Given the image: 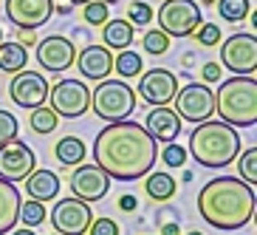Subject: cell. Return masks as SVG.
Here are the masks:
<instances>
[{"label":"cell","instance_id":"47","mask_svg":"<svg viewBox=\"0 0 257 235\" xmlns=\"http://www.w3.org/2000/svg\"><path fill=\"white\" fill-rule=\"evenodd\" d=\"M0 40H3V29H0Z\"/></svg>","mask_w":257,"mask_h":235},{"label":"cell","instance_id":"32","mask_svg":"<svg viewBox=\"0 0 257 235\" xmlns=\"http://www.w3.org/2000/svg\"><path fill=\"white\" fill-rule=\"evenodd\" d=\"M17 133H20V122H17V116L9 114V111H0V144L17 139Z\"/></svg>","mask_w":257,"mask_h":235},{"label":"cell","instance_id":"35","mask_svg":"<svg viewBox=\"0 0 257 235\" xmlns=\"http://www.w3.org/2000/svg\"><path fill=\"white\" fill-rule=\"evenodd\" d=\"M195 37H198L201 46H218L220 43V29L215 23H201L198 31H195Z\"/></svg>","mask_w":257,"mask_h":235},{"label":"cell","instance_id":"22","mask_svg":"<svg viewBox=\"0 0 257 235\" xmlns=\"http://www.w3.org/2000/svg\"><path fill=\"white\" fill-rule=\"evenodd\" d=\"M54 156H57V162L62 167H76L82 165V159L88 156V147H85V142L79 136H62L57 142V147H54Z\"/></svg>","mask_w":257,"mask_h":235},{"label":"cell","instance_id":"2","mask_svg":"<svg viewBox=\"0 0 257 235\" xmlns=\"http://www.w3.org/2000/svg\"><path fill=\"white\" fill-rule=\"evenodd\" d=\"M257 193L237 176H218L201 187L198 193V212L215 229H240L254 218Z\"/></svg>","mask_w":257,"mask_h":235},{"label":"cell","instance_id":"29","mask_svg":"<svg viewBox=\"0 0 257 235\" xmlns=\"http://www.w3.org/2000/svg\"><path fill=\"white\" fill-rule=\"evenodd\" d=\"M237 170H240V179L246 184L254 187L257 182V147H246V153H237Z\"/></svg>","mask_w":257,"mask_h":235},{"label":"cell","instance_id":"5","mask_svg":"<svg viewBox=\"0 0 257 235\" xmlns=\"http://www.w3.org/2000/svg\"><path fill=\"white\" fill-rule=\"evenodd\" d=\"M91 108L99 119L121 122L136 111V94L121 80H99V85L91 91Z\"/></svg>","mask_w":257,"mask_h":235},{"label":"cell","instance_id":"12","mask_svg":"<svg viewBox=\"0 0 257 235\" xmlns=\"http://www.w3.org/2000/svg\"><path fill=\"white\" fill-rule=\"evenodd\" d=\"M34 167H37V156L26 142L12 139V142L0 144V179L3 182H23Z\"/></svg>","mask_w":257,"mask_h":235},{"label":"cell","instance_id":"42","mask_svg":"<svg viewBox=\"0 0 257 235\" xmlns=\"http://www.w3.org/2000/svg\"><path fill=\"white\" fill-rule=\"evenodd\" d=\"M9 235H37V232H34L31 227H23V229H12Z\"/></svg>","mask_w":257,"mask_h":235},{"label":"cell","instance_id":"44","mask_svg":"<svg viewBox=\"0 0 257 235\" xmlns=\"http://www.w3.org/2000/svg\"><path fill=\"white\" fill-rule=\"evenodd\" d=\"M187 235H204V232H201V229H192V232H187Z\"/></svg>","mask_w":257,"mask_h":235},{"label":"cell","instance_id":"30","mask_svg":"<svg viewBox=\"0 0 257 235\" xmlns=\"http://www.w3.org/2000/svg\"><path fill=\"white\" fill-rule=\"evenodd\" d=\"M127 23L136 29V26H147L153 23V6L144 3V0H133L127 6Z\"/></svg>","mask_w":257,"mask_h":235},{"label":"cell","instance_id":"34","mask_svg":"<svg viewBox=\"0 0 257 235\" xmlns=\"http://www.w3.org/2000/svg\"><path fill=\"white\" fill-rule=\"evenodd\" d=\"M161 162H164L167 167H184V162H187V150H184L181 144H164V150H161Z\"/></svg>","mask_w":257,"mask_h":235},{"label":"cell","instance_id":"4","mask_svg":"<svg viewBox=\"0 0 257 235\" xmlns=\"http://www.w3.org/2000/svg\"><path fill=\"white\" fill-rule=\"evenodd\" d=\"M215 94V114L232 128H254L257 125V80L237 76L223 80Z\"/></svg>","mask_w":257,"mask_h":235},{"label":"cell","instance_id":"11","mask_svg":"<svg viewBox=\"0 0 257 235\" xmlns=\"http://www.w3.org/2000/svg\"><path fill=\"white\" fill-rule=\"evenodd\" d=\"M48 91H51V85H48V80L40 74V71H26L23 68V71H17V74L12 76V83H9V97L15 99V105L29 108V111L46 105Z\"/></svg>","mask_w":257,"mask_h":235},{"label":"cell","instance_id":"28","mask_svg":"<svg viewBox=\"0 0 257 235\" xmlns=\"http://www.w3.org/2000/svg\"><path fill=\"white\" fill-rule=\"evenodd\" d=\"M46 204L43 201H34V198H29V201H20V215H17V221H23V227H40L43 221H46Z\"/></svg>","mask_w":257,"mask_h":235},{"label":"cell","instance_id":"18","mask_svg":"<svg viewBox=\"0 0 257 235\" xmlns=\"http://www.w3.org/2000/svg\"><path fill=\"white\" fill-rule=\"evenodd\" d=\"M76 68L79 74L88 80H107V74L113 71V54L107 46H85L82 51L76 54Z\"/></svg>","mask_w":257,"mask_h":235},{"label":"cell","instance_id":"3","mask_svg":"<svg viewBox=\"0 0 257 235\" xmlns=\"http://www.w3.org/2000/svg\"><path fill=\"white\" fill-rule=\"evenodd\" d=\"M189 153H192V159L198 162L201 167H212V170H218V167H226L237 159V153H240V136H237V130L226 122H198V128L192 130V136H189Z\"/></svg>","mask_w":257,"mask_h":235},{"label":"cell","instance_id":"20","mask_svg":"<svg viewBox=\"0 0 257 235\" xmlns=\"http://www.w3.org/2000/svg\"><path fill=\"white\" fill-rule=\"evenodd\" d=\"M17 215H20V193L12 182L0 179V235H9L17 227Z\"/></svg>","mask_w":257,"mask_h":235},{"label":"cell","instance_id":"6","mask_svg":"<svg viewBox=\"0 0 257 235\" xmlns=\"http://www.w3.org/2000/svg\"><path fill=\"white\" fill-rule=\"evenodd\" d=\"M204 23L195 0H164L159 9V29L167 37H189Z\"/></svg>","mask_w":257,"mask_h":235},{"label":"cell","instance_id":"24","mask_svg":"<svg viewBox=\"0 0 257 235\" xmlns=\"http://www.w3.org/2000/svg\"><path fill=\"white\" fill-rule=\"evenodd\" d=\"M144 190L153 201H170L175 196V179L170 173H147Z\"/></svg>","mask_w":257,"mask_h":235},{"label":"cell","instance_id":"41","mask_svg":"<svg viewBox=\"0 0 257 235\" xmlns=\"http://www.w3.org/2000/svg\"><path fill=\"white\" fill-rule=\"evenodd\" d=\"M71 3H60V6H54V12H60V15H71Z\"/></svg>","mask_w":257,"mask_h":235},{"label":"cell","instance_id":"10","mask_svg":"<svg viewBox=\"0 0 257 235\" xmlns=\"http://www.w3.org/2000/svg\"><path fill=\"white\" fill-rule=\"evenodd\" d=\"M93 221V210L82 198H60L51 210V224L60 235H85Z\"/></svg>","mask_w":257,"mask_h":235},{"label":"cell","instance_id":"39","mask_svg":"<svg viewBox=\"0 0 257 235\" xmlns=\"http://www.w3.org/2000/svg\"><path fill=\"white\" fill-rule=\"evenodd\" d=\"M136 204H139L136 196H130V193H124V196L119 198V207H121L124 212H133V210H136Z\"/></svg>","mask_w":257,"mask_h":235},{"label":"cell","instance_id":"33","mask_svg":"<svg viewBox=\"0 0 257 235\" xmlns=\"http://www.w3.org/2000/svg\"><path fill=\"white\" fill-rule=\"evenodd\" d=\"M85 23L88 26L107 23V3H102V0H88L85 3Z\"/></svg>","mask_w":257,"mask_h":235},{"label":"cell","instance_id":"43","mask_svg":"<svg viewBox=\"0 0 257 235\" xmlns=\"http://www.w3.org/2000/svg\"><path fill=\"white\" fill-rule=\"evenodd\" d=\"M65 3H71V6H85L88 0H65Z\"/></svg>","mask_w":257,"mask_h":235},{"label":"cell","instance_id":"46","mask_svg":"<svg viewBox=\"0 0 257 235\" xmlns=\"http://www.w3.org/2000/svg\"><path fill=\"white\" fill-rule=\"evenodd\" d=\"M201 3H215V0H201Z\"/></svg>","mask_w":257,"mask_h":235},{"label":"cell","instance_id":"21","mask_svg":"<svg viewBox=\"0 0 257 235\" xmlns=\"http://www.w3.org/2000/svg\"><path fill=\"white\" fill-rule=\"evenodd\" d=\"M102 40H105V46H110V51H124L133 43V26L124 17L107 20V23H102Z\"/></svg>","mask_w":257,"mask_h":235},{"label":"cell","instance_id":"27","mask_svg":"<svg viewBox=\"0 0 257 235\" xmlns=\"http://www.w3.org/2000/svg\"><path fill=\"white\" fill-rule=\"evenodd\" d=\"M144 68L142 62V54L136 51H119V57H113V71H119V76H124V80H130V76H139Z\"/></svg>","mask_w":257,"mask_h":235},{"label":"cell","instance_id":"19","mask_svg":"<svg viewBox=\"0 0 257 235\" xmlns=\"http://www.w3.org/2000/svg\"><path fill=\"white\" fill-rule=\"evenodd\" d=\"M26 182V193H29V198H34V201H43V204H48V201H54V198L60 196V176L54 173V170H31L29 176L23 179Z\"/></svg>","mask_w":257,"mask_h":235},{"label":"cell","instance_id":"8","mask_svg":"<svg viewBox=\"0 0 257 235\" xmlns=\"http://www.w3.org/2000/svg\"><path fill=\"white\" fill-rule=\"evenodd\" d=\"M51 99V111L62 119H76V116L88 114L91 108V88L82 80H60L48 91Z\"/></svg>","mask_w":257,"mask_h":235},{"label":"cell","instance_id":"38","mask_svg":"<svg viewBox=\"0 0 257 235\" xmlns=\"http://www.w3.org/2000/svg\"><path fill=\"white\" fill-rule=\"evenodd\" d=\"M17 43L20 46H37V37L31 29H17Z\"/></svg>","mask_w":257,"mask_h":235},{"label":"cell","instance_id":"40","mask_svg":"<svg viewBox=\"0 0 257 235\" xmlns=\"http://www.w3.org/2000/svg\"><path fill=\"white\" fill-rule=\"evenodd\" d=\"M161 235H181V227H178L175 221H170V224H164V227H161Z\"/></svg>","mask_w":257,"mask_h":235},{"label":"cell","instance_id":"31","mask_svg":"<svg viewBox=\"0 0 257 235\" xmlns=\"http://www.w3.org/2000/svg\"><path fill=\"white\" fill-rule=\"evenodd\" d=\"M142 43H144V51H147V54H156V57H159V54H167V48H170V37H167L161 29L147 31Z\"/></svg>","mask_w":257,"mask_h":235},{"label":"cell","instance_id":"37","mask_svg":"<svg viewBox=\"0 0 257 235\" xmlns=\"http://www.w3.org/2000/svg\"><path fill=\"white\" fill-rule=\"evenodd\" d=\"M201 74H204V83H220L223 68H220V62H206L204 68H201Z\"/></svg>","mask_w":257,"mask_h":235},{"label":"cell","instance_id":"14","mask_svg":"<svg viewBox=\"0 0 257 235\" xmlns=\"http://www.w3.org/2000/svg\"><path fill=\"white\" fill-rule=\"evenodd\" d=\"M54 15V0H6V17L15 29H40Z\"/></svg>","mask_w":257,"mask_h":235},{"label":"cell","instance_id":"16","mask_svg":"<svg viewBox=\"0 0 257 235\" xmlns=\"http://www.w3.org/2000/svg\"><path fill=\"white\" fill-rule=\"evenodd\" d=\"M76 60V48L68 37H60V34H51V37L40 40L37 43V62L40 68L51 71V74H60V71H68Z\"/></svg>","mask_w":257,"mask_h":235},{"label":"cell","instance_id":"36","mask_svg":"<svg viewBox=\"0 0 257 235\" xmlns=\"http://www.w3.org/2000/svg\"><path fill=\"white\" fill-rule=\"evenodd\" d=\"M88 232L91 235H119V224L113 218H93Z\"/></svg>","mask_w":257,"mask_h":235},{"label":"cell","instance_id":"7","mask_svg":"<svg viewBox=\"0 0 257 235\" xmlns=\"http://www.w3.org/2000/svg\"><path fill=\"white\" fill-rule=\"evenodd\" d=\"M220 65L237 76H254V71H257V37L251 31L249 34L237 31V34L223 40V46H220Z\"/></svg>","mask_w":257,"mask_h":235},{"label":"cell","instance_id":"1","mask_svg":"<svg viewBox=\"0 0 257 235\" xmlns=\"http://www.w3.org/2000/svg\"><path fill=\"white\" fill-rule=\"evenodd\" d=\"M159 142L136 122H107L93 139V162L116 182H136L153 170Z\"/></svg>","mask_w":257,"mask_h":235},{"label":"cell","instance_id":"13","mask_svg":"<svg viewBox=\"0 0 257 235\" xmlns=\"http://www.w3.org/2000/svg\"><path fill=\"white\" fill-rule=\"evenodd\" d=\"M68 184H71L76 198L93 204V201L107 196V190H110V176L96 165H76V170L71 173Z\"/></svg>","mask_w":257,"mask_h":235},{"label":"cell","instance_id":"23","mask_svg":"<svg viewBox=\"0 0 257 235\" xmlns=\"http://www.w3.org/2000/svg\"><path fill=\"white\" fill-rule=\"evenodd\" d=\"M26 62H29V51H26V46H20L17 40L0 43V71L17 74V71L26 68Z\"/></svg>","mask_w":257,"mask_h":235},{"label":"cell","instance_id":"25","mask_svg":"<svg viewBox=\"0 0 257 235\" xmlns=\"http://www.w3.org/2000/svg\"><path fill=\"white\" fill-rule=\"evenodd\" d=\"M57 122H60V116L54 114L51 108H46V105L34 108V111H31V116H29L31 130H34V133H40V136L54 133V130H57Z\"/></svg>","mask_w":257,"mask_h":235},{"label":"cell","instance_id":"45","mask_svg":"<svg viewBox=\"0 0 257 235\" xmlns=\"http://www.w3.org/2000/svg\"><path fill=\"white\" fill-rule=\"evenodd\" d=\"M102 3H119V0H102Z\"/></svg>","mask_w":257,"mask_h":235},{"label":"cell","instance_id":"17","mask_svg":"<svg viewBox=\"0 0 257 235\" xmlns=\"http://www.w3.org/2000/svg\"><path fill=\"white\" fill-rule=\"evenodd\" d=\"M147 133H150L156 142H175V136H181V119H178V114H175L173 108L167 105H156L150 108V114H147V122L142 125Z\"/></svg>","mask_w":257,"mask_h":235},{"label":"cell","instance_id":"48","mask_svg":"<svg viewBox=\"0 0 257 235\" xmlns=\"http://www.w3.org/2000/svg\"><path fill=\"white\" fill-rule=\"evenodd\" d=\"M54 235H60V232H54Z\"/></svg>","mask_w":257,"mask_h":235},{"label":"cell","instance_id":"26","mask_svg":"<svg viewBox=\"0 0 257 235\" xmlns=\"http://www.w3.org/2000/svg\"><path fill=\"white\" fill-rule=\"evenodd\" d=\"M215 3H218V15L226 23H243L246 15H251L249 0H215Z\"/></svg>","mask_w":257,"mask_h":235},{"label":"cell","instance_id":"15","mask_svg":"<svg viewBox=\"0 0 257 235\" xmlns=\"http://www.w3.org/2000/svg\"><path fill=\"white\" fill-rule=\"evenodd\" d=\"M178 91V76L167 68H153L147 74H142L139 80V97L147 102V105H170Z\"/></svg>","mask_w":257,"mask_h":235},{"label":"cell","instance_id":"9","mask_svg":"<svg viewBox=\"0 0 257 235\" xmlns=\"http://www.w3.org/2000/svg\"><path fill=\"white\" fill-rule=\"evenodd\" d=\"M173 102H175L173 111L178 114L181 122L198 125V122H206L212 114H215V94H212L204 83L184 85L181 91H175Z\"/></svg>","mask_w":257,"mask_h":235}]
</instances>
